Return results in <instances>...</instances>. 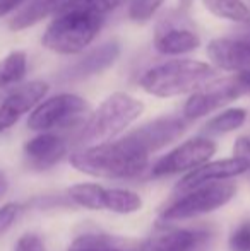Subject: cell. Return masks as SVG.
Segmentation results:
<instances>
[{
  "label": "cell",
  "instance_id": "cell-1",
  "mask_svg": "<svg viewBox=\"0 0 250 251\" xmlns=\"http://www.w3.org/2000/svg\"><path fill=\"white\" fill-rule=\"evenodd\" d=\"M79 173L105 179H130L142 175L149 162L146 154L129 135L91 147H81L69 157Z\"/></svg>",
  "mask_w": 250,
  "mask_h": 251
},
{
  "label": "cell",
  "instance_id": "cell-2",
  "mask_svg": "<svg viewBox=\"0 0 250 251\" xmlns=\"http://www.w3.org/2000/svg\"><path fill=\"white\" fill-rule=\"evenodd\" d=\"M216 79V70L199 60L178 58L160 63L140 75L139 84L156 98H175L194 94Z\"/></svg>",
  "mask_w": 250,
  "mask_h": 251
},
{
  "label": "cell",
  "instance_id": "cell-3",
  "mask_svg": "<svg viewBox=\"0 0 250 251\" xmlns=\"http://www.w3.org/2000/svg\"><path fill=\"white\" fill-rule=\"evenodd\" d=\"M144 111L142 101L127 93H113L107 98L96 111L84 122L79 133L81 147L100 146L111 142L117 135L134 123Z\"/></svg>",
  "mask_w": 250,
  "mask_h": 251
},
{
  "label": "cell",
  "instance_id": "cell-4",
  "mask_svg": "<svg viewBox=\"0 0 250 251\" xmlns=\"http://www.w3.org/2000/svg\"><path fill=\"white\" fill-rule=\"evenodd\" d=\"M107 17L86 10L60 9L48 24L41 45L57 55H77L93 43Z\"/></svg>",
  "mask_w": 250,
  "mask_h": 251
},
{
  "label": "cell",
  "instance_id": "cell-5",
  "mask_svg": "<svg viewBox=\"0 0 250 251\" xmlns=\"http://www.w3.org/2000/svg\"><path fill=\"white\" fill-rule=\"evenodd\" d=\"M237 193V186L228 181L206 183L190 192L180 193L171 203L161 210V221L177 222L199 217L224 207Z\"/></svg>",
  "mask_w": 250,
  "mask_h": 251
},
{
  "label": "cell",
  "instance_id": "cell-6",
  "mask_svg": "<svg viewBox=\"0 0 250 251\" xmlns=\"http://www.w3.org/2000/svg\"><path fill=\"white\" fill-rule=\"evenodd\" d=\"M89 104L77 94L63 93L41 101L31 111L28 126L34 132H52L58 128H69L89 118Z\"/></svg>",
  "mask_w": 250,
  "mask_h": 251
},
{
  "label": "cell",
  "instance_id": "cell-7",
  "mask_svg": "<svg viewBox=\"0 0 250 251\" xmlns=\"http://www.w3.org/2000/svg\"><path fill=\"white\" fill-rule=\"evenodd\" d=\"M214 154H216V144L209 137H194L158 159L151 168V176L163 178L180 173L187 175L209 162Z\"/></svg>",
  "mask_w": 250,
  "mask_h": 251
},
{
  "label": "cell",
  "instance_id": "cell-8",
  "mask_svg": "<svg viewBox=\"0 0 250 251\" xmlns=\"http://www.w3.org/2000/svg\"><path fill=\"white\" fill-rule=\"evenodd\" d=\"M245 93L240 80L235 77H224V79H214L197 93L190 94L184 106V116L192 122L199 120L223 106L230 104Z\"/></svg>",
  "mask_w": 250,
  "mask_h": 251
},
{
  "label": "cell",
  "instance_id": "cell-9",
  "mask_svg": "<svg viewBox=\"0 0 250 251\" xmlns=\"http://www.w3.org/2000/svg\"><path fill=\"white\" fill-rule=\"evenodd\" d=\"M213 232L206 227H163L142 243L140 251H202Z\"/></svg>",
  "mask_w": 250,
  "mask_h": 251
},
{
  "label": "cell",
  "instance_id": "cell-10",
  "mask_svg": "<svg viewBox=\"0 0 250 251\" xmlns=\"http://www.w3.org/2000/svg\"><path fill=\"white\" fill-rule=\"evenodd\" d=\"M189 123L185 116H163L136 128L129 137L146 154H153L180 139L187 132Z\"/></svg>",
  "mask_w": 250,
  "mask_h": 251
},
{
  "label": "cell",
  "instance_id": "cell-11",
  "mask_svg": "<svg viewBox=\"0 0 250 251\" xmlns=\"http://www.w3.org/2000/svg\"><path fill=\"white\" fill-rule=\"evenodd\" d=\"M48 89L50 86L45 80H31L12 91L0 104V133L12 128L24 115L33 111L47 96Z\"/></svg>",
  "mask_w": 250,
  "mask_h": 251
},
{
  "label": "cell",
  "instance_id": "cell-12",
  "mask_svg": "<svg viewBox=\"0 0 250 251\" xmlns=\"http://www.w3.org/2000/svg\"><path fill=\"white\" fill-rule=\"evenodd\" d=\"M249 171H250L249 166L237 157L209 161L204 166H200V168L187 173V175L177 183V186H175V195L190 192V190L197 188V186H200V185H206V183L228 181V179L237 178V176L245 175V173H249Z\"/></svg>",
  "mask_w": 250,
  "mask_h": 251
},
{
  "label": "cell",
  "instance_id": "cell-13",
  "mask_svg": "<svg viewBox=\"0 0 250 251\" xmlns=\"http://www.w3.org/2000/svg\"><path fill=\"white\" fill-rule=\"evenodd\" d=\"M200 47V38L190 27L178 24V21L160 23L154 34V48L163 55H184Z\"/></svg>",
  "mask_w": 250,
  "mask_h": 251
},
{
  "label": "cell",
  "instance_id": "cell-14",
  "mask_svg": "<svg viewBox=\"0 0 250 251\" xmlns=\"http://www.w3.org/2000/svg\"><path fill=\"white\" fill-rule=\"evenodd\" d=\"M67 154V142L62 135L54 132L38 133L24 146V155L31 168L50 169Z\"/></svg>",
  "mask_w": 250,
  "mask_h": 251
},
{
  "label": "cell",
  "instance_id": "cell-15",
  "mask_svg": "<svg viewBox=\"0 0 250 251\" xmlns=\"http://www.w3.org/2000/svg\"><path fill=\"white\" fill-rule=\"evenodd\" d=\"M207 58L216 69L240 74L250 70L249 51L235 38H214L207 43Z\"/></svg>",
  "mask_w": 250,
  "mask_h": 251
},
{
  "label": "cell",
  "instance_id": "cell-16",
  "mask_svg": "<svg viewBox=\"0 0 250 251\" xmlns=\"http://www.w3.org/2000/svg\"><path fill=\"white\" fill-rule=\"evenodd\" d=\"M118 55H120V45H118V41H115V40L107 41V43H103L101 47L94 48L93 51L87 53L83 60H79V62L69 70V77L84 79V77L103 72V70L110 69V67L117 62Z\"/></svg>",
  "mask_w": 250,
  "mask_h": 251
},
{
  "label": "cell",
  "instance_id": "cell-17",
  "mask_svg": "<svg viewBox=\"0 0 250 251\" xmlns=\"http://www.w3.org/2000/svg\"><path fill=\"white\" fill-rule=\"evenodd\" d=\"M28 70V56L24 51H10L0 60V104L12 91L23 84Z\"/></svg>",
  "mask_w": 250,
  "mask_h": 251
},
{
  "label": "cell",
  "instance_id": "cell-18",
  "mask_svg": "<svg viewBox=\"0 0 250 251\" xmlns=\"http://www.w3.org/2000/svg\"><path fill=\"white\" fill-rule=\"evenodd\" d=\"M67 0H28L19 12L9 21V27L12 31H23L34 26L50 14H57Z\"/></svg>",
  "mask_w": 250,
  "mask_h": 251
},
{
  "label": "cell",
  "instance_id": "cell-19",
  "mask_svg": "<svg viewBox=\"0 0 250 251\" xmlns=\"http://www.w3.org/2000/svg\"><path fill=\"white\" fill-rule=\"evenodd\" d=\"M69 199L76 205L87 210H108L110 188L96 183H77L67 190Z\"/></svg>",
  "mask_w": 250,
  "mask_h": 251
},
{
  "label": "cell",
  "instance_id": "cell-20",
  "mask_svg": "<svg viewBox=\"0 0 250 251\" xmlns=\"http://www.w3.org/2000/svg\"><path fill=\"white\" fill-rule=\"evenodd\" d=\"M247 109L244 108H228L221 111L220 115L213 116L209 122L204 125V133L207 135H223L238 130L247 122Z\"/></svg>",
  "mask_w": 250,
  "mask_h": 251
},
{
  "label": "cell",
  "instance_id": "cell-21",
  "mask_svg": "<svg viewBox=\"0 0 250 251\" xmlns=\"http://www.w3.org/2000/svg\"><path fill=\"white\" fill-rule=\"evenodd\" d=\"M213 16L231 23H250V9L244 0H202Z\"/></svg>",
  "mask_w": 250,
  "mask_h": 251
},
{
  "label": "cell",
  "instance_id": "cell-22",
  "mask_svg": "<svg viewBox=\"0 0 250 251\" xmlns=\"http://www.w3.org/2000/svg\"><path fill=\"white\" fill-rule=\"evenodd\" d=\"M117 239L107 234H98V232H87L81 234L72 241L67 251H110L117 248Z\"/></svg>",
  "mask_w": 250,
  "mask_h": 251
},
{
  "label": "cell",
  "instance_id": "cell-23",
  "mask_svg": "<svg viewBox=\"0 0 250 251\" xmlns=\"http://www.w3.org/2000/svg\"><path fill=\"white\" fill-rule=\"evenodd\" d=\"M124 2L125 0H67L60 9L86 10V12L107 17L110 12L117 10Z\"/></svg>",
  "mask_w": 250,
  "mask_h": 251
},
{
  "label": "cell",
  "instance_id": "cell-24",
  "mask_svg": "<svg viewBox=\"0 0 250 251\" xmlns=\"http://www.w3.org/2000/svg\"><path fill=\"white\" fill-rule=\"evenodd\" d=\"M167 0H129V17L136 23H147Z\"/></svg>",
  "mask_w": 250,
  "mask_h": 251
},
{
  "label": "cell",
  "instance_id": "cell-25",
  "mask_svg": "<svg viewBox=\"0 0 250 251\" xmlns=\"http://www.w3.org/2000/svg\"><path fill=\"white\" fill-rule=\"evenodd\" d=\"M21 212H23V205L16 201H7L0 207V238H3L7 231L16 224Z\"/></svg>",
  "mask_w": 250,
  "mask_h": 251
},
{
  "label": "cell",
  "instance_id": "cell-26",
  "mask_svg": "<svg viewBox=\"0 0 250 251\" xmlns=\"http://www.w3.org/2000/svg\"><path fill=\"white\" fill-rule=\"evenodd\" d=\"M231 251H250V222H242L230 236Z\"/></svg>",
  "mask_w": 250,
  "mask_h": 251
},
{
  "label": "cell",
  "instance_id": "cell-27",
  "mask_svg": "<svg viewBox=\"0 0 250 251\" xmlns=\"http://www.w3.org/2000/svg\"><path fill=\"white\" fill-rule=\"evenodd\" d=\"M14 251H47L45 241L38 234H24L14 245Z\"/></svg>",
  "mask_w": 250,
  "mask_h": 251
},
{
  "label": "cell",
  "instance_id": "cell-28",
  "mask_svg": "<svg viewBox=\"0 0 250 251\" xmlns=\"http://www.w3.org/2000/svg\"><path fill=\"white\" fill-rule=\"evenodd\" d=\"M233 157L240 159L242 162L249 166L250 169V135L238 137L233 146Z\"/></svg>",
  "mask_w": 250,
  "mask_h": 251
},
{
  "label": "cell",
  "instance_id": "cell-29",
  "mask_svg": "<svg viewBox=\"0 0 250 251\" xmlns=\"http://www.w3.org/2000/svg\"><path fill=\"white\" fill-rule=\"evenodd\" d=\"M26 2L28 0H0V19L9 12H12V10L23 7Z\"/></svg>",
  "mask_w": 250,
  "mask_h": 251
},
{
  "label": "cell",
  "instance_id": "cell-30",
  "mask_svg": "<svg viewBox=\"0 0 250 251\" xmlns=\"http://www.w3.org/2000/svg\"><path fill=\"white\" fill-rule=\"evenodd\" d=\"M235 40H237L238 43H240L242 47H244L245 50L249 51V55H250V23L244 24V29H242L240 33L235 36Z\"/></svg>",
  "mask_w": 250,
  "mask_h": 251
},
{
  "label": "cell",
  "instance_id": "cell-31",
  "mask_svg": "<svg viewBox=\"0 0 250 251\" xmlns=\"http://www.w3.org/2000/svg\"><path fill=\"white\" fill-rule=\"evenodd\" d=\"M237 79L240 80V84L244 86L245 93H250V70H245V72L237 74Z\"/></svg>",
  "mask_w": 250,
  "mask_h": 251
},
{
  "label": "cell",
  "instance_id": "cell-32",
  "mask_svg": "<svg viewBox=\"0 0 250 251\" xmlns=\"http://www.w3.org/2000/svg\"><path fill=\"white\" fill-rule=\"evenodd\" d=\"M5 190H7V178H5V175L0 171V197L5 193Z\"/></svg>",
  "mask_w": 250,
  "mask_h": 251
},
{
  "label": "cell",
  "instance_id": "cell-33",
  "mask_svg": "<svg viewBox=\"0 0 250 251\" xmlns=\"http://www.w3.org/2000/svg\"><path fill=\"white\" fill-rule=\"evenodd\" d=\"M190 2H192V0H180V7H182V10H187L189 7H190Z\"/></svg>",
  "mask_w": 250,
  "mask_h": 251
},
{
  "label": "cell",
  "instance_id": "cell-34",
  "mask_svg": "<svg viewBox=\"0 0 250 251\" xmlns=\"http://www.w3.org/2000/svg\"><path fill=\"white\" fill-rule=\"evenodd\" d=\"M110 251H125V250H120V248H113V250H110Z\"/></svg>",
  "mask_w": 250,
  "mask_h": 251
}]
</instances>
